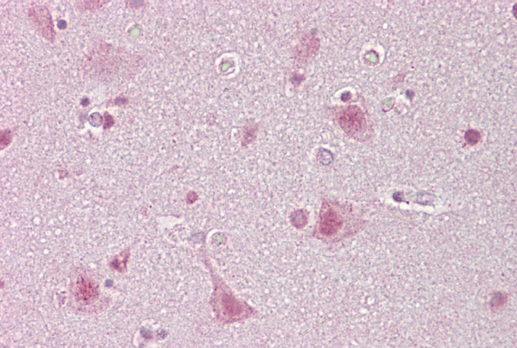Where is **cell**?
I'll list each match as a JSON object with an SVG mask.
<instances>
[{"mask_svg":"<svg viewBox=\"0 0 517 348\" xmlns=\"http://www.w3.org/2000/svg\"><path fill=\"white\" fill-rule=\"evenodd\" d=\"M31 17L41 33L48 40L53 41L55 37V31L51 17L45 7L39 6L33 8Z\"/></svg>","mask_w":517,"mask_h":348,"instance_id":"obj_1","label":"cell"},{"mask_svg":"<svg viewBox=\"0 0 517 348\" xmlns=\"http://www.w3.org/2000/svg\"><path fill=\"white\" fill-rule=\"evenodd\" d=\"M74 292L77 301L84 304L94 302L98 296L97 287L95 283L83 276L77 280Z\"/></svg>","mask_w":517,"mask_h":348,"instance_id":"obj_2","label":"cell"},{"mask_svg":"<svg viewBox=\"0 0 517 348\" xmlns=\"http://www.w3.org/2000/svg\"><path fill=\"white\" fill-rule=\"evenodd\" d=\"M351 115V119H349L346 115L345 118L340 117L339 124L341 127L347 134L353 136L361 134V131L365 130L366 125L364 114L361 113L357 118L356 114Z\"/></svg>","mask_w":517,"mask_h":348,"instance_id":"obj_3","label":"cell"},{"mask_svg":"<svg viewBox=\"0 0 517 348\" xmlns=\"http://www.w3.org/2000/svg\"><path fill=\"white\" fill-rule=\"evenodd\" d=\"M258 127L255 124H249L244 127L242 135V144L246 146L251 144L255 139Z\"/></svg>","mask_w":517,"mask_h":348,"instance_id":"obj_4","label":"cell"},{"mask_svg":"<svg viewBox=\"0 0 517 348\" xmlns=\"http://www.w3.org/2000/svg\"><path fill=\"white\" fill-rule=\"evenodd\" d=\"M466 139L468 140V142L471 143H475L478 141L479 139V134L477 132L473 131V130L468 132V134H466Z\"/></svg>","mask_w":517,"mask_h":348,"instance_id":"obj_5","label":"cell"},{"mask_svg":"<svg viewBox=\"0 0 517 348\" xmlns=\"http://www.w3.org/2000/svg\"><path fill=\"white\" fill-rule=\"evenodd\" d=\"M58 27L60 29H64L67 27V23L65 21L61 20L58 22Z\"/></svg>","mask_w":517,"mask_h":348,"instance_id":"obj_6","label":"cell"}]
</instances>
